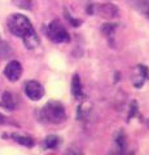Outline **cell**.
<instances>
[{
  "instance_id": "obj_10",
  "label": "cell",
  "mask_w": 149,
  "mask_h": 155,
  "mask_svg": "<svg viewBox=\"0 0 149 155\" xmlns=\"http://www.w3.org/2000/svg\"><path fill=\"white\" fill-rule=\"evenodd\" d=\"M71 93L76 100L82 98L83 96V91H82V83H80V78L79 75H74L73 80H71Z\"/></svg>"
},
{
  "instance_id": "obj_13",
  "label": "cell",
  "mask_w": 149,
  "mask_h": 155,
  "mask_svg": "<svg viewBox=\"0 0 149 155\" xmlns=\"http://www.w3.org/2000/svg\"><path fill=\"white\" fill-rule=\"evenodd\" d=\"M136 8L139 9V12L143 13L149 19V0H137Z\"/></svg>"
},
{
  "instance_id": "obj_18",
  "label": "cell",
  "mask_w": 149,
  "mask_h": 155,
  "mask_svg": "<svg viewBox=\"0 0 149 155\" xmlns=\"http://www.w3.org/2000/svg\"><path fill=\"white\" fill-rule=\"evenodd\" d=\"M4 120H5V118H4V115H2V114H0V124H2V123H4Z\"/></svg>"
},
{
  "instance_id": "obj_6",
  "label": "cell",
  "mask_w": 149,
  "mask_h": 155,
  "mask_svg": "<svg viewBox=\"0 0 149 155\" xmlns=\"http://www.w3.org/2000/svg\"><path fill=\"white\" fill-rule=\"evenodd\" d=\"M148 76V70L145 66H137V69L135 71V75L132 78V83L136 87V88H140V87L144 84V81H145Z\"/></svg>"
},
{
  "instance_id": "obj_17",
  "label": "cell",
  "mask_w": 149,
  "mask_h": 155,
  "mask_svg": "<svg viewBox=\"0 0 149 155\" xmlns=\"http://www.w3.org/2000/svg\"><path fill=\"white\" fill-rule=\"evenodd\" d=\"M66 18H68V19H69V21L71 22V25H73L74 27H78V26L80 25V21H76V19H74L73 17H71V16H70V14H66Z\"/></svg>"
},
{
  "instance_id": "obj_11",
  "label": "cell",
  "mask_w": 149,
  "mask_h": 155,
  "mask_svg": "<svg viewBox=\"0 0 149 155\" xmlns=\"http://www.w3.org/2000/svg\"><path fill=\"white\" fill-rule=\"evenodd\" d=\"M11 137L16 142L23 145L26 147H32L34 146V140L31 137H26V136H20V134H12Z\"/></svg>"
},
{
  "instance_id": "obj_7",
  "label": "cell",
  "mask_w": 149,
  "mask_h": 155,
  "mask_svg": "<svg viewBox=\"0 0 149 155\" xmlns=\"http://www.w3.org/2000/svg\"><path fill=\"white\" fill-rule=\"evenodd\" d=\"M100 14H103V17L107 18H114L118 16V8L113 5V4H103L99 7Z\"/></svg>"
},
{
  "instance_id": "obj_16",
  "label": "cell",
  "mask_w": 149,
  "mask_h": 155,
  "mask_svg": "<svg viewBox=\"0 0 149 155\" xmlns=\"http://www.w3.org/2000/svg\"><path fill=\"white\" fill-rule=\"evenodd\" d=\"M114 30H115L114 25H104V27H103V31H104V34L107 36H113Z\"/></svg>"
},
{
  "instance_id": "obj_8",
  "label": "cell",
  "mask_w": 149,
  "mask_h": 155,
  "mask_svg": "<svg viewBox=\"0 0 149 155\" xmlns=\"http://www.w3.org/2000/svg\"><path fill=\"white\" fill-rule=\"evenodd\" d=\"M2 105L8 110H14L17 107V98L11 92H5L2 97Z\"/></svg>"
},
{
  "instance_id": "obj_2",
  "label": "cell",
  "mask_w": 149,
  "mask_h": 155,
  "mask_svg": "<svg viewBox=\"0 0 149 155\" xmlns=\"http://www.w3.org/2000/svg\"><path fill=\"white\" fill-rule=\"evenodd\" d=\"M42 118L52 124H61L66 120L65 109L60 102L51 101L42 110Z\"/></svg>"
},
{
  "instance_id": "obj_3",
  "label": "cell",
  "mask_w": 149,
  "mask_h": 155,
  "mask_svg": "<svg viewBox=\"0 0 149 155\" xmlns=\"http://www.w3.org/2000/svg\"><path fill=\"white\" fill-rule=\"evenodd\" d=\"M46 34L53 43H68L70 40L69 32L59 21H52L46 27Z\"/></svg>"
},
{
  "instance_id": "obj_1",
  "label": "cell",
  "mask_w": 149,
  "mask_h": 155,
  "mask_svg": "<svg viewBox=\"0 0 149 155\" xmlns=\"http://www.w3.org/2000/svg\"><path fill=\"white\" fill-rule=\"evenodd\" d=\"M7 26H8V30L11 31L14 36H18L21 39L25 36L26 34L34 30L31 26L30 19L25 16H22V14H18V13L11 14V16L8 17Z\"/></svg>"
},
{
  "instance_id": "obj_9",
  "label": "cell",
  "mask_w": 149,
  "mask_h": 155,
  "mask_svg": "<svg viewBox=\"0 0 149 155\" xmlns=\"http://www.w3.org/2000/svg\"><path fill=\"white\" fill-rule=\"evenodd\" d=\"M22 40H23V44H25V47L27 49H34V48L38 47V44H39V39H38L34 30L26 34V35L22 38Z\"/></svg>"
},
{
  "instance_id": "obj_5",
  "label": "cell",
  "mask_w": 149,
  "mask_h": 155,
  "mask_svg": "<svg viewBox=\"0 0 149 155\" xmlns=\"http://www.w3.org/2000/svg\"><path fill=\"white\" fill-rule=\"evenodd\" d=\"M4 75L9 81H17L22 75V66L18 61H11L4 69Z\"/></svg>"
},
{
  "instance_id": "obj_14",
  "label": "cell",
  "mask_w": 149,
  "mask_h": 155,
  "mask_svg": "<svg viewBox=\"0 0 149 155\" xmlns=\"http://www.w3.org/2000/svg\"><path fill=\"white\" fill-rule=\"evenodd\" d=\"M13 3L16 4L18 8L22 9H32V5H34V0H13Z\"/></svg>"
},
{
  "instance_id": "obj_12",
  "label": "cell",
  "mask_w": 149,
  "mask_h": 155,
  "mask_svg": "<svg viewBox=\"0 0 149 155\" xmlns=\"http://www.w3.org/2000/svg\"><path fill=\"white\" fill-rule=\"evenodd\" d=\"M59 143H60V138L55 134L48 136V137H46V140H44V147L46 149H56L59 146Z\"/></svg>"
},
{
  "instance_id": "obj_4",
  "label": "cell",
  "mask_w": 149,
  "mask_h": 155,
  "mask_svg": "<svg viewBox=\"0 0 149 155\" xmlns=\"http://www.w3.org/2000/svg\"><path fill=\"white\" fill-rule=\"evenodd\" d=\"M25 93L31 101H39L44 96V88L36 80H29L25 84Z\"/></svg>"
},
{
  "instance_id": "obj_15",
  "label": "cell",
  "mask_w": 149,
  "mask_h": 155,
  "mask_svg": "<svg viewBox=\"0 0 149 155\" xmlns=\"http://www.w3.org/2000/svg\"><path fill=\"white\" fill-rule=\"evenodd\" d=\"M115 142H117L118 147L121 150H123L124 147H126V136H124L123 132H118L117 138H115Z\"/></svg>"
}]
</instances>
